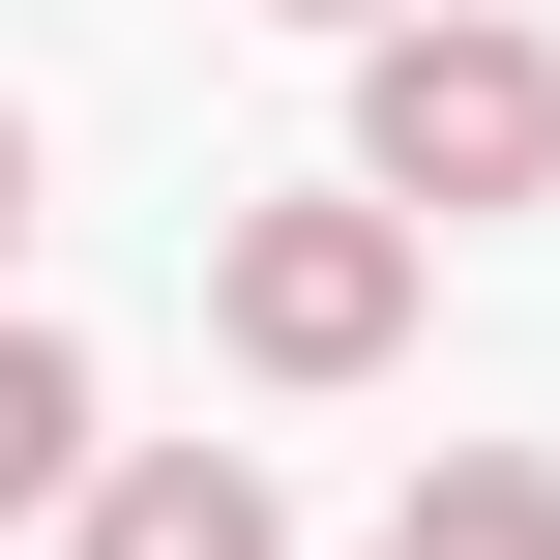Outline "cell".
I'll list each match as a JSON object with an SVG mask.
<instances>
[{"label":"cell","mask_w":560,"mask_h":560,"mask_svg":"<svg viewBox=\"0 0 560 560\" xmlns=\"http://www.w3.org/2000/svg\"><path fill=\"white\" fill-rule=\"evenodd\" d=\"M354 177H384L413 236L560 207V30H502V0H384V30H354Z\"/></svg>","instance_id":"obj_1"},{"label":"cell","mask_w":560,"mask_h":560,"mask_svg":"<svg viewBox=\"0 0 560 560\" xmlns=\"http://www.w3.org/2000/svg\"><path fill=\"white\" fill-rule=\"evenodd\" d=\"M207 325H236L266 384H384V354H413V207H384V177L236 207V236H207Z\"/></svg>","instance_id":"obj_2"},{"label":"cell","mask_w":560,"mask_h":560,"mask_svg":"<svg viewBox=\"0 0 560 560\" xmlns=\"http://www.w3.org/2000/svg\"><path fill=\"white\" fill-rule=\"evenodd\" d=\"M59 502H89V560H295L236 443H118V472H59Z\"/></svg>","instance_id":"obj_3"},{"label":"cell","mask_w":560,"mask_h":560,"mask_svg":"<svg viewBox=\"0 0 560 560\" xmlns=\"http://www.w3.org/2000/svg\"><path fill=\"white\" fill-rule=\"evenodd\" d=\"M384 560H560V472H532V443H443V472H413V532H384Z\"/></svg>","instance_id":"obj_4"},{"label":"cell","mask_w":560,"mask_h":560,"mask_svg":"<svg viewBox=\"0 0 560 560\" xmlns=\"http://www.w3.org/2000/svg\"><path fill=\"white\" fill-rule=\"evenodd\" d=\"M59 472H89V354H59V325H0V532H30Z\"/></svg>","instance_id":"obj_5"},{"label":"cell","mask_w":560,"mask_h":560,"mask_svg":"<svg viewBox=\"0 0 560 560\" xmlns=\"http://www.w3.org/2000/svg\"><path fill=\"white\" fill-rule=\"evenodd\" d=\"M0 266H30V118H0Z\"/></svg>","instance_id":"obj_6"},{"label":"cell","mask_w":560,"mask_h":560,"mask_svg":"<svg viewBox=\"0 0 560 560\" xmlns=\"http://www.w3.org/2000/svg\"><path fill=\"white\" fill-rule=\"evenodd\" d=\"M295 30H384V0H295Z\"/></svg>","instance_id":"obj_7"}]
</instances>
